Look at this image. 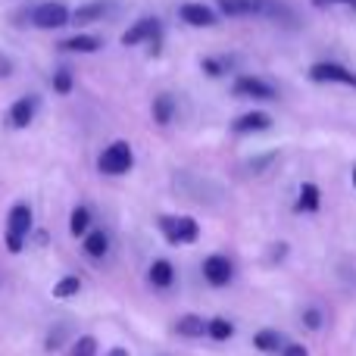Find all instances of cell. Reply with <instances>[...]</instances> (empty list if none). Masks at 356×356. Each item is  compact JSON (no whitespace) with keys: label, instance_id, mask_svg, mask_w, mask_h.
I'll use <instances>...</instances> for the list:
<instances>
[{"label":"cell","instance_id":"obj_1","mask_svg":"<svg viewBox=\"0 0 356 356\" xmlns=\"http://www.w3.org/2000/svg\"><path fill=\"white\" fill-rule=\"evenodd\" d=\"M29 232H31V207L29 203H16L10 209V216H6V250L22 253Z\"/></svg>","mask_w":356,"mask_h":356},{"label":"cell","instance_id":"obj_2","mask_svg":"<svg viewBox=\"0 0 356 356\" xmlns=\"http://www.w3.org/2000/svg\"><path fill=\"white\" fill-rule=\"evenodd\" d=\"M131 166H135V150L129 141H113L97 160V169L104 175H125Z\"/></svg>","mask_w":356,"mask_h":356},{"label":"cell","instance_id":"obj_3","mask_svg":"<svg viewBox=\"0 0 356 356\" xmlns=\"http://www.w3.org/2000/svg\"><path fill=\"white\" fill-rule=\"evenodd\" d=\"M160 232L166 234L169 244H194L200 238V225L191 216H163L160 219Z\"/></svg>","mask_w":356,"mask_h":356},{"label":"cell","instance_id":"obj_4","mask_svg":"<svg viewBox=\"0 0 356 356\" xmlns=\"http://www.w3.org/2000/svg\"><path fill=\"white\" fill-rule=\"evenodd\" d=\"M29 19H31V25H35V29L54 31V29H63V25H69L72 13H69L63 3H54V0H47V3H38L35 10L29 13Z\"/></svg>","mask_w":356,"mask_h":356},{"label":"cell","instance_id":"obj_5","mask_svg":"<svg viewBox=\"0 0 356 356\" xmlns=\"http://www.w3.org/2000/svg\"><path fill=\"white\" fill-rule=\"evenodd\" d=\"M160 35H163V29H160V19H138L135 25H131L129 31L122 35V44L125 47H138V44H150V50H160Z\"/></svg>","mask_w":356,"mask_h":356},{"label":"cell","instance_id":"obj_6","mask_svg":"<svg viewBox=\"0 0 356 356\" xmlns=\"http://www.w3.org/2000/svg\"><path fill=\"white\" fill-rule=\"evenodd\" d=\"M309 79L319 81V85H328V81H334V85H350L356 88V72H350L347 66H341V63H313L309 66Z\"/></svg>","mask_w":356,"mask_h":356},{"label":"cell","instance_id":"obj_7","mask_svg":"<svg viewBox=\"0 0 356 356\" xmlns=\"http://www.w3.org/2000/svg\"><path fill=\"white\" fill-rule=\"evenodd\" d=\"M234 97H250V100H278V91L269 85V81L257 79V75H241L234 81Z\"/></svg>","mask_w":356,"mask_h":356},{"label":"cell","instance_id":"obj_8","mask_svg":"<svg viewBox=\"0 0 356 356\" xmlns=\"http://www.w3.org/2000/svg\"><path fill=\"white\" fill-rule=\"evenodd\" d=\"M234 269H232V259L228 257H219V253H213V257L203 259V278H207L213 288H225L228 282H232Z\"/></svg>","mask_w":356,"mask_h":356},{"label":"cell","instance_id":"obj_9","mask_svg":"<svg viewBox=\"0 0 356 356\" xmlns=\"http://www.w3.org/2000/svg\"><path fill=\"white\" fill-rule=\"evenodd\" d=\"M35 113H38V97L35 94H25V97H19L10 106V125L13 129H29L35 122Z\"/></svg>","mask_w":356,"mask_h":356},{"label":"cell","instance_id":"obj_10","mask_svg":"<svg viewBox=\"0 0 356 356\" xmlns=\"http://www.w3.org/2000/svg\"><path fill=\"white\" fill-rule=\"evenodd\" d=\"M178 16H181V22L194 25V29H213L216 25V13L203 3H181L178 6Z\"/></svg>","mask_w":356,"mask_h":356},{"label":"cell","instance_id":"obj_11","mask_svg":"<svg viewBox=\"0 0 356 356\" xmlns=\"http://www.w3.org/2000/svg\"><path fill=\"white\" fill-rule=\"evenodd\" d=\"M269 129H272V116L269 113H259V110L244 113V116H238L232 122L234 135H253V131H269Z\"/></svg>","mask_w":356,"mask_h":356},{"label":"cell","instance_id":"obj_12","mask_svg":"<svg viewBox=\"0 0 356 356\" xmlns=\"http://www.w3.org/2000/svg\"><path fill=\"white\" fill-rule=\"evenodd\" d=\"M219 3V10L225 13V16H263L266 6H269V0H216Z\"/></svg>","mask_w":356,"mask_h":356},{"label":"cell","instance_id":"obj_13","mask_svg":"<svg viewBox=\"0 0 356 356\" xmlns=\"http://www.w3.org/2000/svg\"><path fill=\"white\" fill-rule=\"evenodd\" d=\"M100 47H104V41L97 35H72L60 41V50H66V54H97Z\"/></svg>","mask_w":356,"mask_h":356},{"label":"cell","instance_id":"obj_14","mask_svg":"<svg viewBox=\"0 0 356 356\" xmlns=\"http://www.w3.org/2000/svg\"><path fill=\"white\" fill-rule=\"evenodd\" d=\"M147 278H150V284H154V288H160V291L172 288V284H175V269H172V263H169V259H154V266H150Z\"/></svg>","mask_w":356,"mask_h":356},{"label":"cell","instance_id":"obj_15","mask_svg":"<svg viewBox=\"0 0 356 356\" xmlns=\"http://www.w3.org/2000/svg\"><path fill=\"white\" fill-rule=\"evenodd\" d=\"M319 207H322L319 188H316L313 181H303L300 184V197H297V209H300V213H316Z\"/></svg>","mask_w":356,"mask_h":356},{"label":"cell","instance_id":"obj_16","mask_svg":"<svg viewBox=\"0 0 356 356\" xmlns=\"http://www.w3.org/2000/svg\"><path fill=\"white\" fill-rule=\"evenodd\" d=\"M106 250H110V238H106V232H88L85 234V253L91 259H104Z\"/></svg>","mask_w":356,"mask_h":356},{"label":"cell","instance_id":"obj_17","mask_svg":"<svg viewBox=\"0 0 356 356\" xmlns=\"http://www.w3.org/2000/svg\"><path fill=\"white\" fill-rule=\"evenodd\" d=\"M106 10H110V3L106 0H94V3H81L79 10L72 13L75 22H97V19L106 16Z\"/></svg>","mask_w":356,"mask_h":356},{"label":"cell","instance_id":"obj_18","mask_svg":"<svg viewBox=\"0 0 356 356\" xmlns=\"http://www.w3.org/2000/svg\"><path fill=\"white\" fill-rule=\"evenodd\" d=\"M175 332L181 334V338H203V334H207V322H203L200 316H181V319L175 322Z\"/></svg>","mask_w":356,"mask_h":356},{"label":"cell","instance_id":"obj_19","mask_svg":"<svg viewBox=\"0 0 356 356\" xmlns=\"http://www.w3.org/2000/svg\"><path fill=\"white\" fill-rule=\"evenodd\" d=\"M175 119V100L169 94H160L154 97V122L156 125H169Z\"/></svg>","mask_w":356,"mask_h":356},{"label":"cell","instance_id":"obj_20","mask_svg":"<svg viewBox=\"0 0 356 356\" xmlns=\"http://www.w3.org/2000/svg\"><path fill=\"white\" fill-rule=\"evenodd\" d=\"M69 232H72L75 238H85V234L91 232V209H88V207H75L72 216H69Z\"/></svg>","mask_w":356,"mask_h":356},{"label":"cell","instance_id":"obj_21","mask_svg":"<svg viewBox=\"0 0 356 356\" xmlns=\"http://www.w3.org/2000/svg\"><path fill=\"white\" fill-rule=\"evenodd\" d=\"M253 347H257V350H263V353H278L284 347V338L278 332H269V328H266V332L253 334Z\"/></svg>","mask_w":356,"mask_h":356},{"label":"cell","instance_id":"obj_22","mask_svg":"<svg viewBox=\"0 0 356 356\" xmlns=\"http://www.w3.org/2000/svg\"><path fill=\"white\" fill-rule=\"evenodd\" d=\"M207 334L213 341H228L234 334V325L228 319H222V316H216V319H209L207 322Z\"/></svg>","mask_w":356,"mask_h":356},{"label":"cell","instance_id":"obj_23","mask_svg":"<svg viewBox=\"0 0 356 356\" xmlns=\"http://www.w3.org/2000/svg\"><path fill=\"white\" fill-rule=\"evenodd\" d=\"M81 291V282L75 275H66V278H60V282L54 284V297L56 300H66V297H75Z\"/></svg>","mask_w":356,"mask_h":356},{"label":"cell","instance_id":"obj_24","mask_svg":"<svg viewBox=\"0 0 356 356\" xmlns=\"http://www.w3.org/2000/svg\"><path fill=\"white\" fill-rule=\"evenodd\" d=\"M66 356H97V341H94L91 334H85V338H79L72 347H69Z\"/></svg>","mask_w":356,"mask_h":356},{"label":"cell","instance_id":"obj_25","mask_svg":"<svg viewBox=\"0 0 356 356\" xmlns=\"http://www.w3.org/2000/svg\"><path fill=\"white\" fill-rule=\"evenodd\" d=\"M54 91L63 94V97L72 91V69H60V72H54Z\"/></svg>","mask_w":356,"mask_h":356},{"label":"cell","instance_id":"obj_26","mask_svg":"<svg viewBox=\"0 0 356 356\" xmlns=\"http://www.w3.org/2000/svg\"><path fill=\"white\" fill-rule=\"evenodd\" d=\"M303 325L316 332V328L322 325V313H319V309H303Z\"/></svg>","mask_w":356,"mask_h":356},{"label":"cell","instance_id":"obj_27","mask_svg":"<svg viewBox=\"0 0 356 356\" xmlns=\"http://www.w3.org/2000/svg\"><path fill=\"white\" fill-rule=\"evenodd\" d=\"M200 66H203V72H207V75H213V79H219V75L225 72V69H222V63H219V60H209V56L200 63Z\"/></svg>","mask_w":356,"mask_h":356},{"label":"cell","instance_id":"obj_28","mask_svg":"<svg viewBox=\"0 0 356 356\" xmlns=\"http://www.w3.org/2000/svg\"><path fill=\"white\" fill-rule=\"evenodd\" d=\"M282 356H309V350L303 344H284L282 347Z\"/></svg>","mask_w":356,"mask_h":356},{"label":"cell","instance_id":"obj_29","mask_svg":"<svg viewBox=\"0 0 356 356\" xmlns=\"http://www.w3.org/2000/svg\"><path fill=\"white\" fill-rule=\"evenodd\" d=\"M60 344H63V328H54V332H50V338H47V344H44V347H47V350H56Z\"/></svg>","mask_w":356,"mask_h":356},{"label":"cell","instance_id":"obj_30","mask_svg":"<svg viewBox=\"0 0 356 356\" xmlns=\"http://www.w3.org/2000/svg\"><path fill=\"white\" fill-rule=\"evenodd\" d=\"M334 3H350V6H356V0H313L316 10H325V6H334Z\"/></svg>","mask_w":356,"mask_h":356},{"label":"cell","instance_id":"obj_31","mask_svg":"<svg viewBox=\"0 0 356 356\" xmlns=\"http://www.w3.org/2000/svg\"><path fill=\"white\" fill-rule=\"evenodd\" d=\"M106 356H129V350H125V347H113V350L106 353Z\"/></svg>","mask_w":356,"mask_h":356},{"label":"cell","instance_id":"obj_32","mask_svg":"<svg viewBox=\"0 0 356 356\" xmlns=\"http://www.w3.org/2000/svg\"><path fill=\"white\" fill-rule=\"evenodd\" d=\"M0 75H10V60H0Z\"/></svg>","mask_w":356,"mask_h":356},{"label":"cell","instance_id":"obj_33","mask_svg":"<svg viewBox=\"0 0 356 356\" xmlns=\"http://www.w3.org/2000/svg\"><path fill=\"white\" fill-rule=\"evenodd\" d=\"M353 188H356V166H353Z\"/></svg>","mask_w":356,"mask_h":356}]
</instances>
